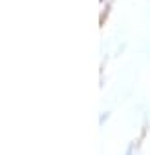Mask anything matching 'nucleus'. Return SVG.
Masks as SVG:
<instances>
[{"instance_id": "obj_1", "label": "nucleus", "mask_w": 150, "mask_h": 155, "mask_svg": "<svg viewBox=\"0 0 150 155\" xmlns=\"http://www.w3.org/2000/svg\"><path fill=\"white\" fill-rule=\"evenodd\" d=\"M124 155H141V151H139V146H137L135 142H132V144H130V146L126 148Z\"/></svg>"}]
</instances>
